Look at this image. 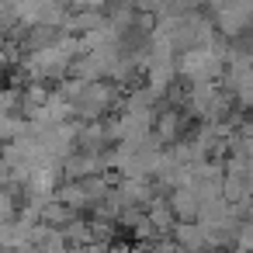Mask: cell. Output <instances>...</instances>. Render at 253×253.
I'll return each instance as SVG.
<instances>
[{"mask_svg":"<svg viewBox=\"0 0 253 253\" xmlns=\"http://www.w3.org/2000/svg\"><path fill=\"white\" fill-rule=\"evenodd\" d=\"M243 153L253 160V132H250V135H243Z\"/></svg>","mask_w":253,"mask_h":253,"instance_id":"cell-3","label":"cell"},{"mask_svg":"<svg viewBox=\"0 0 253 253\" xmlns=\"http://www.w3.org/2000/svg\"><path fill=\"white\" fill-rule=\"evenodd\" d=\"M236 246H239V253H253V218L236 225Z\"/></svg>","mask_w":253,"mask_h":253,"instance_id":"cell-2","label":"cell"},{"mask_svg":"<svg viewBox=\"0 0 253 253\" xmlns=\"http://www.w3.org/2000/svg\"><path fill=\"white\" fill-rule=\"evenodd\" d=\"M177 243H180L184 250H201V246H205V229L187 218V222L177 225Z\"/></svg>","mask_w":253,"mask_h":253,"instance_id":"cell-1","label":"cell"}]
</instances>
